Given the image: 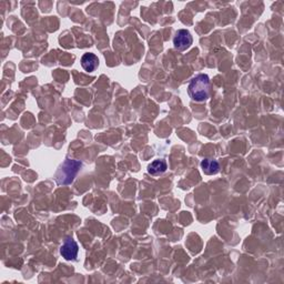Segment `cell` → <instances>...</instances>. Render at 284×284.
Masks as SVG:
<instances>
[{"mask_svg": "<svg viewBox=\"0 0 284 284\" xmlns=\"http://www.w3.org/2000/svg\"><path fill=\"white\" fill-rule=\"evenodd\" d=\"M193 43L192 36L187 29H180L178 30L175 38H173V45L175 48L179 51H184L191 47V45Z\"/></svg>", "mask_w": 284, "mask_h": 284, "instance_id": "3", "label": "cell"}, {"mask_svg": "<svg viewBox=\"0 0 284 284\" xmlns=\"http://www.w3.org/2000/svg\"><path fill=\"white\" fill-rule=\"evenodd\" d=\"M78 252H79V247L77 245V242L74 241L72 237H67L60 248V254L62 256V258H65L68 261L74 260L78 256Z\"/></svg>", "mask_w": 284, "mask_h": 284, "instance_id": "4", "label": "cell"}, {"mask_svg": "<svg viewBox=\"0 0 284 284\" xmlns=\"http://www.w3.org/2000/svg\"><path fill=\"white\" fill-rule=\"evenodd\" d=\"M83 167V164L77 160H70L67 159L63 164L60 166L59 170L56 173V181L58 184H70L74 177L77 176L80 168Z\"/></svg>", "mask_w": 284, "mask_h": 284, "instance_id": "2", "label": "cell"}, {"mask_svg": "<svg viewBox=\"0 0 284 284\" xmlns=\"http://www.w3.org/2000/svg\"><path fill=\"white\" fill-rule=\"evenodd\" d=\"M201 168L206 175H217L220 170V165L217 160L213 159H205L201 162Z\"/></svg>", "mask_w": 284, "mask_h": 284, "instance_id": "6", "label": "cell"}, {"mask_svg": "<svg viewBox=\"0 0 284 284\" xmlns=\"http://www.w3.org/2000/svg\"><path fill=\"white\" fill-rule=\"evenodd\" d=\"M81 66L87 72H92L99 66V59L95 54L88 52V54H85L81 58Z\"/></svg>", "mask_w": 284, "mask_h": 284, "instance_id": "5", "label": "cell"}, {"mask_svg": "<svg viewBox=\"0 0 284 284\" xmlns=\"http://www.w3.org/2000/svg\"><path fill=\"white\" fill-rule=\"evenodd\" d=\"M189 95L195 101H205L210 94V78L208 74L201 73L194 77L189 84Z\"/></svg>", "mask_w": 284, "mask_h": 284, "instance_id": "1", "label": "cell"}, {"mask_svg": "<svg viewBox=\"0 0 284 284\" xmlns=\"http://www.w3.org/2000/svg\"><path fill=\"white\" fill-rule=\"evenodd\" d=\"M167 162L165 160H154L148 166V172L151 176H158L167 170Z\"/></svg>", "mask_w": 284, "mask_h": 284, "instance_id": "7", "label": "cell"}]
</instances>
